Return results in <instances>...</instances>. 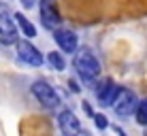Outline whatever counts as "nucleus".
Wrapping results in <instances>:
<instances>
[{"mask_svg": "<svg viewBox=\"0 0 147 136\" xmlns=\"http://www.w3.org/2000/svg\"><path fill=\"white\" fill-rule=\"evenodd\" d=\"M83 111H85V113L90 115V117H94V111H92V107H90L88 102H83Z\"/></svg>", "mask_w": 147, "mask_h": 136, "instance_id": "nucleus-14", "label": "nucleus"}, {"mask_svg": "<svg viewBox=\"0 0 147 136\" xmlns=\"http://www.w3.org/2000/svg\"><path fill=\"white\" fill-rule=\"evenodd\" d=\"M15 38H17V30H15L13 15L7 7H0V43L13 45Z\"/></svg>", "mask_w": 147, "mask_h": 136, "instance_id": "nucleus-4", "label": "nucleus"}, {"mask_svg": "<svg viewBox=\"0 0 147 136\" xmlns=\"http://www.w3.org/2000/svg\"><path fill=\"white\" fill-rule=\"evenodd\" d=\"M117 94H119V87H117L113 81H111V79H105L102 85L96 89L98 102L102 104V107H113V102H115V98H117Z\"/></svg>", "mask_w": 147, "mask_h": 136, "instance_id": "nucleus-7", "label": "nucleus"}, {"mask_svg": "<svg viewBox=\"0 0 147 136\" xmlns=\"http://www.w3.org/2000/svg\"><path fill=\"white\" fill-rule=\"evenodd\" d=\"M70 136H90V134L85 132V130H81V132H77V134H70Z\"/></svg>", "mask_w": 147, "mask_h": 136, "instance_id": "nucleus-17", "label": "nucleus"}, {"mask_svg": "<svg viewBox=\"0 0 147 136\" xmlns=\"http://www.w3.org/2000/svg\"><path fill=\"white\" fill-rule=\"evenodd\" d=\"M55 43L60 45V49L66 53H75L77 51V34L70 32V30H55L53 32Z\"/></svg>", "mask_w": 147, "mask_h": 136, "instance_id": "nucleus-9", "label": "nucleus"}, {"mask_svg": "<svg viewBox=\"0 0 147 136\" xmlns=\"http://www.w3.org/2000/svg\"><path fill=\"white\" fill-rule=\"evenodd\" d=\"M136 107H139L136 94L132 92V89L119 87V94H117V98H115V102H113L115 115H119V117H128V115H132L136 111Z\"/></svg>", "mask_w": 147, "mask_h": 136, "instance_id": "nucleus-2", "label": "nucleus"}, {"mask_svg": "<svg viewBox=\"0 0 147 136\" xmlns=\"http://www.w3.org/2000/svg\"><path fill=\"white\" fill-rule=\"evenodd\" d=\"M115 132H117L119 136H126V134H124V130H119V128H115Z\"/></svg>", "mask_w": 147, "mask_h": 136, "instance_id": "nucleus-18", "label": "nucleus"}, {"mask_svg": "<svg viewBox=\"0 0 147 136\" xmlns=\"http://www.w3.org/2000/svg\"><path fill=\"white\" fill-rule=\"evenodd\" d=\"M134 115H136V121H139L141 125H147V100L139 102V107H136Z\"/></svg>", "mask_w": 147, "mask_h": 136, "instance_id": "nucleus-12", "label": "nucleus"}, {"mask_svg": "<svg viewBox=\"0 0 147 136\" xmlns=\"http://www.w3.org/2000/svg\"><path fill=\"white\" fill-rule=\"evenodd\" d=\"M68 85H70V89H73V92H79V85H77V81H75V79H70Z\"/></svg>", "mask_w": 147, "mask_h": 136, "instance_id": "nucleus-16", "label": "nucleus"}, {"mask_svg": "<svg viewBox=\"0 0 147 136\" xmlns=\"http://www.w3.org/2000/svg\"><path fill=\"white\" fill-rule=\"evenodd\" d=\"M58 125H60V130H62L64 136L77 134V132L83 130V128H81V121L77 119V115H75L70 109H62V111H60V115H58Z\"/></svg>", "mask_w": 147, "mask_h": 136, "instance_id": "nucleus-5", "label": "nucleus"}, {"mask_svg": "<svg viewBox=\"0 0 147 136\" xmlns=\"http://www.w3.org/2000/svg\"><path fill=\"white\" fill-rule=\"evenodd\" d=\"M13 17H15V23L19 26V30H22L26 36H34V34H36V28L26 19V15H24V13H15Z\"/></svg>", "mask_w": 147, "mask_h": 136, "instance_id": "nucleus-10", "label": "nucleus"}, {"mask_svg": "<svg viewBox=\"0 0 147 136\" xmlns=\"http://www.w3.org/2000/svg\"><path fill=\"white\" fill-rule=\"evenodd\" d=\"M94 123H96V128H98V130H107L109 128V119L107 117H105V115H96L94 113Z\"/></svg>", "mask_w": 147, "mask_h": 136, "instance_id": "nucleus-13", "label": "nucleus"}, {"mask_svg": "<svg viewBox=\"0 0 147 136\" xmlns=\"http://www.w3.org/2000/svg\"><path fill=\"white\" fill-rule=\"evenodd\" d=\"M34 2H36V0H22V4H24L26 9H32V7H34Z\"/></svg>", "mask_w": 147, "mask_h": 136, "instance_id": "nucleus-15", "label": "nucleus"}, {"mask_svg": "<svg viewBox=\"0 0 147 136\" xmlns=\"http://www.w3.org/2000/svg\"><path fill=\"white\" fill-rule=\"evenodd\" d=\"M40 17H43L45 28H58L60 21H62V17H60V13L55 11L51 0H40Z\"/></svg>", "mask_w": 147, "mask_h": 136, "instance_id": "nucleus-8", "label": "nucleus"}, {"mask_svg": "<svg viewBox=\"0 0 147 136\" xmlns=\"http://www.w3.org/2000/svg\"><path fill=\"white\" fill-rule=\"evenodd\" d=\"M32 94H34V98H36L45 109H55L60 104L58 92H55L49 83H45V81H34L32 83Z\"/></svg>", "mask_w": 147, "mask_h": 136, "instance_id": "nucleus-3", "label": "nucleus"}, {"mask_svg": "<svg viewBox=\"0 0 147 136\" xmlns=\"http://www.w3.org/2000/svg\"><path fill=\"white\" fill-rule=\"evenodd\" d=\"M75 68H77L81 81H85V83H94L100 74V62L88 47L77 51V55H75Z\"/></svg>", "mask_w": 147, "mask_h": 136, "instance_id": "nucleus-1", "label": "nucleus"}, {"mask_svg": "<svg viewBox=\"0 0 147 136\" xmlns=\"http://www.w3.org/2000/svg\"><path fill=\"white\" fill-rule=\"evenodd\" d=\"M17 55L26 64H30V66H40V64H43V55H40V51L34 47L32 43H28V41L17 43Z\"/></svg>", "mask_w": 147, "mask_h": 136, "instance_id": "nucleus-6", "label": "nucleus"}, {"mask_svg": "<svg viewBox=\"0 0 147 136\" xmlns=\"http://www.w3.org/2000/svg\"><path fill=\"white\" fill-rule=\"evenodd\" d=\"M47 64L53 70H64V68H66V62H64V58H62L60 51H49L47 53Z\"/></svg>", "mask_w": 147, "mask_h": 136, "instance_id": "nucleus-11", "label": "nucleus"}]
</instances>
